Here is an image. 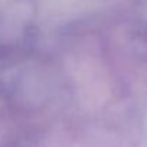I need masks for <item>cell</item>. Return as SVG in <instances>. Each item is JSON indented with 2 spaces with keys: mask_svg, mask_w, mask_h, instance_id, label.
Segmentation results:
<instances>
[{
  "mask_svg": "<svg viewBox=\"0 0 147 147\" xmlns=\"http://www.w3.org/2000/svg\"><path fill=\"white\" fill-rule=\"evenodd\" d=\"M82 0H43V5L46 9L53 12H65L71 10L75 6H78Z\"/></svg>",
  "mask_w": 147,
  "mask_h": 147,
  "instance_id": "obj_1",
  "label": "cell"
}]
</instances>
